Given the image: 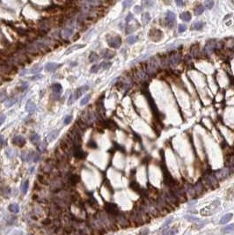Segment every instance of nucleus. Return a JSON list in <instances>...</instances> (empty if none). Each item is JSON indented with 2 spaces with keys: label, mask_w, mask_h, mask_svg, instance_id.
Here are the masks:
<instances>
[{
  "label": "nucleus",
  "mask_w": 234,
  "mask_h": 235,
  "mask_svg": "<svg viewBox=\"0 0 234 235\" xmlns=\"http://www.w3.org/2000/svg\"><path fill=\"white\" fill-rule=\"evenodd\" d=\"M158 64L159 62L157 61V57H151L149 61H148L147 64L145 66L146 72L148 75H153L154 73L157 72V70L158 68Z\"/></svg>",
  "instance_id": "f257e3e1"
},
{
  "label": "nucleus",
  "mask_w": 234,
  "mask_h": 235,
  "mask_svg": "<svg viewBox=\"0 0 234 235\" xmlns=\"http://www.w3.org/2000/svg\"><path fill=\"white\" fill-rule=\"evenodd\" d=\"M219 205H220V202L217 201V200L213 202L211 204H210L209 206H207V207L202 208V209L201 210V211H200L201 215L202 216H210V215H212V214H214V212L217 210V208L219 207Z\"/></svg>",
  "instance_id": "f03ea898"
},
{
  "label": "nucleus",
  "mask_w": 234,
  "mask_h": 235,
  "mask_svg": "<svg viewBox=\"0 0 234 235\" xmlns=\"http://www.w3.org/2000/svg\"><path fill=\"white\" fill-rule=\"evenodd\" d=\"M107 43H108L109 47H111L113 48H120L121 44V39L120 36H107Z\"/></svg>",
  "instance_id": "7ed1b4c3"
},
{
  "label": "nucleus",
  "mask_w": 234,
  "mask_h": 235,
  "mask_svg": "<svg viewBox=\"0 0 234 235\" xmlns=\"http://www.w3.org/2000/svg\"><path fill=\"white\" fill-rule=\"evenodd\" d=\"M163 37V33L158 29L153 28L149 32V38L154 42H158Z\"/></svg>",
  "instance_id": "20e7f679"
},
{
  "label": "nucleus",
  "mask_w": 234,
  "mask_h": 235,
  "mask_svg": "<svg viewBox=\"0 0 234 235\" xmlns=\"http://www.w3.org/2000/svg\"><path fill=\"white\" fill-rule=\"evenodd\" d=\"M175 20H176V15L174 13V12H168L167 14H166V25L169 27H173L175 23Z\"/></svg>",
  "instance_id": "39448f33"
},
{
  "label": "nucleus",
  "mask_w": 234,
  "mask_h": 235,
  "mask_svg": "<svg viewBox=\"0 0 234 235\" xmlns=\"http://www.w3.org/2000/svg\"><path fill=\"white\" fill-rule=\"evenodd\" d=\"M231 173V170L230 168H223L221 169V170L217 171L216 173V179H220V180H223V179H225L226 177H228L229 174Z\"/></svg>",
  "instance_id": "423d86ee"
},
{
  "label": "nucleus",
  "mask_w": 234,
  "mask_h": 235,
  "mask_svg": "<svg viewBox=\"0 0 234 235\" xmlns=\"http://www.w3.org/2000/svg\"><path fill=\"white\" fill-rule=\"evenodd\" d=\"M0 70L6 73H12V72L15 73L17 71V69L16 67L13 66V65L7 64H0Z\"/></svg>",
  "instance_id": "0eeeda50"
},
{
  "label": "nucleus",
  "mask_w": 234,
  "mask_h": 235,
  "mask_svg": "<svg viewBox=\"0 0 234 235\" xmlns=\"http://www.w3.org/2000/svg\"><path fill=\"white\" fill-rule=\"evenodd\" d=\"M215 48H216V42L215 41H209L207 44L205 45V52L207 54H211L214 51Z\"/></svg>",
  "instance_id": "6e6552de"
},
{
  "label": "nucleus",
  "mask_w": 234,
  "mask_h": 235,
  "mask_svg": "<svg viewBox=\"0 0 234 235\" xmlns=\"http://www.w3.org/2000/svg\"><path fill=\"white\" fill-rule=\"evenodd\" d=\"M180 61H181V57H180V55L174 54V55H172V56H170L169 64L172 66H176V65H178L180 63Z\"/></svg>",
  "instance_id": "1a4fd4ad"
},
{
  "label": "nucleus",
  "mask_w": 234,
  "mask_h": 235,
  "mask_svg": "<svg viewBox=\"0 0 234 235\" xmlns=\"http://www.w3.org/2000/svg\"><path fill=\"white\" fill-rule=\"evenodd\" d=\"M73 154H74V156L76 157L77 159H83L86 157V153H85V151L80 148V146L75 147V150H74Z\"/></svg>",
  "instance_id": "9d476101"
},
{
  "label": "nucleus",
  "mask_w": 234,
  "mask_h": 235,
  "mask_svg": "<svg viewBox=\"0 0 234 235\" xmlns=\"http://www.w3.org/2000/svg\"><path fill=\"white\" fill-rule=\"evenodd\" d=\"M12 144L15 145H18V146H23L26 144V138L23 136L19 135V136H16V137H13Z\"/></svg>",
  "instance_id": "9b49d317"
},
{
  "label": "nucleus",
  "mask_w": 234,
  "mask_h": 235,
  "mask_svg": "<svg viewBox=\"0 0 234 235\" xmlns=\"http://www.w3.org/2000/svg\"><path fill=\"white\" fill-rule=\"evenodd\" d=\"M89 87L87 86V85H85V86H81L79 87V88H78L77 90L75 91V92L72 94V97L73 99H74V101H76L77 99H78L79 97L81 96V95L83 94L84 92H85V91L88 90Z\"/></svg>",
  "instance_id": "f8f14e48"
},
{
  "label": "nucleus",
  "mask_w": 234,
  "mask_h": 235,
  "mask_svg": "<svg viewBox=\"0 0 234 235\" xmlns=\"http://www.w3.org/2000/svg\"><path fill=\"white\" fill-rule=\"evenodd\" d=\"M106 211L108 214L111 215H116L118 214V210H117V206L114 203H107L106 206Z\"/></svg>",
  "instance_id": "ddd939ff"
},
{
  "label": "nucleus",
  "mask_w": 234,
  "mask_h": 235,
  "mask_svg": "<svg viewBox=\"0 0 234 235\" xmlns=\"http://www.w3.org/2000/svg\"><path fill=\"white\" fill-rule=\"evenodd\" d=\"M61 65H62L61 64H57V63H48L45 65V70L49 72H52L57 69H58L59 67H61Z\"/></svg>",
  "instance_id": "4468645a"
},
{
  "label": "nucleus",
  "mask_w": 234,
  "mask_h": 235,
  "mask_svg": "<svg viewBox=\"0 0 234 235\" xmlns=\"http://www.w3.org/2000/svg\"><path fill=\"white\" fill-rule=\"evenodd\" d=\"M163 233H161V235H174L178 233V228L176 226L171 227H166L165 229H163Z\"/></svg>",
  "instance_id": "2eb2a0df"
},
{
  "label": "nucleus",
  "mask_w": 234,
  "mask_h": 235,
  "mask_svg": "<svg viewBox=\"0 0 234 235\" xmlns=\"http://www.w3.org/2000/svg\"><path fill=\"white\" fill-rule=\"evenodd\" d=\"M33 156H34V152H31V151H23L21 153V159L25 162L33 161Z\"/></svg>",
  "instance_id": "dca6fc26"
},
{
  "label": "nucleus",
  "mask_w": 234,
  "mask_h": 235,
  "mask_svg": "<svg viewBox=\"0 0 234 235\" xmlns=\"http://www.w3.org/2000/svg\"><path fill=\"white\" fill-rule=\"evenodd\" d=\"M26 110L30 114H33L36 111V105L35 103L33 102L32 101H28L26 104Z\"/></svg>",
  "instance_id": "f3484780"
},
{
  "label": "nucleus",
  "mask_w": 234,
  "mask_h": 235,
  "mask_svg": "<svg viewBox=\"0 0 234 235\" xmlns=\"http://www.w3.org/2000/svg\"><path fill=\"white\" fill-rule=\"evenodd\" d=\"M58 135H59V130L58 129H55V130L51 131L50 133H49L48 137H47V139H48L49 142H53L55 139L58 137Z\"/></svg>",
  "instance_id": "a211bd4d"
},
{
  "label": "nucleus",
  "mask_w": 234,
  "mask_h": 235,
  "mask_svg": "<svg viewBox=\"0 0 234 235\" xmlns=\"http://www.w3.org/2000/svg\"><path fill=\"white\" fill-rule=\"evenodd\" d=\"M101 55H102V57H104L105 59H111L115 56V53L114 51L109 50V49H105L101 52Z\"/></svg>",
  "instance_id": "6ab92c4d"
},
{
  "label": "nucleus",
  "mask_w": 234,
  "mask_h": 235,
  "mask_svg": "<svg viewBox=\"0 0 234 235\" xmlns=\"http://www.w3.org/2000/svg\"><path fill=\"white\" fill-rule=\"evenodd\" d=\"M17 154H18V152H17V151L15 150V149L8 148L5 150V155L7 158H9V159L14 158V157L17 156Z\"/></svg>",
  "instance_id": "aec40b11"
},
{
  "label": "nucleus",
  "mask_w": 234,
  "mask_h": 235,
  "mask_svg": "<svg viewBox=\"0 0 234 235\" xmlns=\"http://www.w3.org/2000/svg\"><path fill=\"white\" fill-rule=\"evenodd\" d=\"M232 217H233L232 213H227V214H225V215L221 217V219H220V224H221V225H224V224H226L227 222L230 221L231 219L232 218Z\"/></svg>",
  "instance_id": "412c9836"
},
{
  "label": "nucleus",
  "mask_w": 234,
  "mask_h": 235,
  "mask_svg": "<svg viewBox=\"0 0 234 235\" xmlns=\"http://www.w3.org/2000/svg\"><path fill=\"white\" fill-rule=\"evenodd\" d=\"M204 26V23L202 21H196V22L193 23L191 26L192 30H201Z\"/></svg>",
  "instance_id": "4be33fe9"
},
{
  "label": "nucleus",
  "mask_w": 234,
  "mask_h": 235,
  "mask_svg": "<svg viewBox=\"0 0 234 235\" xmlns=\"http://www.w3.org/2000/svg\"><path fill=\"white\" fill-rule=\"evenodd\" d=\"M80 181V177L78 176V174H73L71 176V178H70V183H71L72 186H75V185H77L78 183Z\"/></svg>",
  "instance_id": "5701e85b"
},
{
  "label": "nucleus",
  "mask_w": 234,
  "mask_h": 235,
  "mask_svg": "<svg viewBox=\"0 0 234 235\" xmlns=\"http://www.w3.org/2000/svg\"><path fill=\"white\" fill-rule=\"evenodd\" d=\"M52 89H53V92H54L56 94L59 95L61 93V92H62V90H63V87H62V85H61L60 84L57 83V84H54L52 85Z\"/></svg>",
  "instance_id": "b1692460"
},
{
  "label": "nucleus",
  "mask_w": 234,
  "mask_h": 235,
  "mask_svg": "<svg viewBox=\"0 0 234 235\" xmlns=\"http://www.w3.org/2000/svg\"><path fill=\"white\" fill-rule=\"evenodd\" d=\"M73 32H74V30H73V28L71 27H66L64 28L63 30V32H62V34H63L64 37H70L71 35H72L73 34Z\"/></svg>",
  "instance_id": "393cba45"
},
{
  "label": "nucleus",
  "mask_w": 234,
  "mask_h": 235,
  "mask_svg": "<svg viewBox=\"0 0 234 235\" xmlns=\"http://www.w3.org/2000/svg\"><path fill=\"white\" fill-rule=\"evenodd\" d=\"M8 209L12 213H18L20 211V206L17 203H12L9 205Z\"/></svg>",
  "instance_id": "a878e982"
},
{
  "label": "nucleus",
  "mask_w": 234,
  "mask_h": 235,
  "mask_svg": "<svg viewBox=\"0 0 234 235\" xmlns=\"http://www.w3.org/2000/svg\"><path fill=\"white\" fill-rule=\"evenodd\" d=\"M30 140L33 144L37 145V144L40 142V136H39L37 133H33V134L30 136Z\"/></svg>",
  "instance_id": "bb28decb"
},
{
  "label": "nucleus",
  "mask_w": 234,
  "mask_h": 235,
  "mask_svg": "<svg viewBox=\"0 0 234 235\" xmlns=\"http://www.w3.org/2000/svg\"><path fill=\"white\" fill-rule=\"evenodd\" d=\"M234 231V224H232V225H229L227 226L224 227L222 229V233H229L231 232Z\"/></svg>",
  "instance_id": "cd10ccee"
},
{
  "label": "nucleus",
  "mask_w": 234,
  "mask_h": 235,
  "mask_svg": "<svg viewBox=\"0 0 234 235\" xmlns=\"http://www.w3.org/2000/svg\"><path fill=\"white\" fill-rule=\"evenodd\" d=\"M85 47V45H81V44H78V45H74V46L71 47V48H69L68 50L65 52V54H70V53L73 52L74 50H76V49H78V48H84Z\"/></svg>",
  "instance_id": "c85d7f7f"
},
{
  "label": "nucleus",
  "mask_w": 234,
  "mask_h": 235,
  "mask_svg": "<svg viewBox=\"0 0 234 235\" xmlns=\"http://www.w3.org/2000/svg\"><path fill=\"white\" fill-rule=\"evenodd\" d=\"M17 101V99L16 98H10V99H7L5 101V107H10L13 106V104H15Z\"/></svg>",
  "instance_id": "c756f323"
},
{
  "label": "nucleus",
  "mask_w": 234,
  "mask_h": 235,
  "mask_svg": "<svg viewBox=\"0 0 234 235\" xmlns=\"http://www.w3.org/2000/svg\"><path fill=\"white\" fill-rule=\"evenodd\" d=\"M180 19L184 21H189L191 20V14L188 12H183V13L180 14Z\"/></svg>",
  "instance_id": "7c9ffc66"
},
{
  "label": "nucleus",
  "mask_w": 234,
  "mask_h": 235,
  "mask_svg": "<svg viewBox=\"0 0 234 235\" xmlns=\"http://www.w3.org/2000/svg\"><path fill=\"white\" fill-rule=\"evenodd\" d=\"M28 187H29V182H28V181H24V182H23L22 184H21V187H20V189H21V191H22V193H23V194H26V192H27Z\"/></svg>",
  "instance_id": "2f4dec72"
},
{
  "label": "nucleus",
  "mask_w": 234,
  "mask_h": 235,
  "mask_svg": "<svg viewBox=\"0 0 234 235\" xmlns=\"http://www.w3.org/2000/svg\"><path fill=\"white\" fill-rule=\"evenodd\" d=\"M150 20H151V16H150V14L148 13V12L143 13V15H142V20H143V24L146 25L150 21Z\"/></svg>",
  "instance_id": "473e14b6"
},
{
  "label": "nucleus",
  "mask_w": 234,
  "mask_h": 235,
  "mask_svg": "<svg viewBox=\"0 0 234 235\" xmlns=\"http://www.w3.org/2000/svg\"><path fill=\"white\" fill-rule=\"evenodd\" d=\"M98 59H99V56H98L97 54L95 52H92L91 54H90V56H89V61L91 63H94L96 62V61H98Z\"/></svg>",
  "instance_id": "72a5a7b5"
},
{
  "label": "nucleus",
  "mask_w": 234,
  "mask_h": 235,
  "mask_svg": "<svg viewBox=\"0 0 234 235\" xmlns=\"http://www.w3.org/2000/svg\"><path fill=\"white\" fill-rule=\"evenodd\" d=\"M194 190H195V192H196V193H201V192L203 190V185H202L201 182H198L197 184L195 186Z\"/></svg>",
  "instance_id": "f704fd0d"
},
{
  "label": "nucleus",
  "mask_w": 234,
  "mask_h": 235,
  "mask_svg": "<svg viewBox=\"0 0 234 235\" xmlns=\"http://www.w3.org/2000/svg\"><path fill=\"white\" fill-rule=\"evenodd\" d=\"M41 70H42V67L40 66V65H36V66L31 68L30 70H28V73H37L39 72V71H40Z\"/></svg>",
  "instance_id": "c9c22d12"
},
{
  "label": "nucleus",
  "mask_w": 234,
  "mask_h": 235,
  "mask_svg": "<svg viewBox=\"0 0 234 235\" xmlns=\"http://www.w3.org/2000/svg\"><path fill=\"white\" fill-rule=\"evenodd\" d=\"M6 100H7V92H6V91H0V102H3V101H6Z\"/></svg>",
  "instance_id": "e433bc0d"
},
{
  "label": "nucleus",
  "mask_w": 234,
  "mask_h": 235,
  "mask_svg": "<svg viewBox=\"0 0 234 235\" xmlns=\"http://www.w3.org/2000/svg\"><path fill=\"white\" fill-rule=\"evenodd\" d=\"M90 98H91V95H90V94L85 95V96L84 97V98L82 99V100H81V101H80L81 106H85V105H86L87 103L89 102V101H90Z\"/></svg>",
  "instance_id": "4c0bfd02"
},
{
  "label": "nucleus",
  "mask_w": 234,
  "mask_h": 235,
  "mask_svg": "<svg viewBox=\"0 0 234 235\" xmlns=\"http://www.w3.org/2000/svg\"><path fill=\"white\" fill-rule=\"evenodd\" d=\"M47 146H48V142L47 141H42L41 142V144L40 145V146H39V151H41V152H43V151H46L47 149Z\"/></svg>",
  "instance_id": "58836bf2"
},
{
  "label": "nucleus",
  "mask_w": 234,
  "mask_h": 235,
  "mask_svg": "<svg viewBox=\"0 0 234 235\" xmlns=\"http://www.w3.org/2000/svg\"><path fill=\"white\" fill-rule=\"evenodd\" d=\"M186 218L188 219V221H191V222H196V223L198 224H202V225H203V224L202 223V221H201L200 219L196 218V217H192V216H186Z\"/></svg>",
  "instance_id": "ea45409f"
},
{
  "label": "nucleus",
  "mask_w": 234,
  "mask_h": 235,
  "mask_svg": "<svg viewBox=\"0 0 234 235\" xmlns=\"http://www.w3.org/2000/svg\"><path fill=\"white\" fill-rule=\"evenodd\" d=\"M99 66H100V69H103V70H107L109 67L111 66V63L109 62H102L99 64Z\"/></svg>",
  "instance_id": "a19ab883"
},
{
  "label": "nucleus",
  "mask_w": 234,
  "mask_h": 235,
  "mask_svg": "<svg viewBox=\"0 0 234 235\" xmlns=\"http://www.w3.org/2000/svg\"><path fill=\"white\" fill-rule=\"evenodd\" d=\"M203 12H204V7L202 5L197 6V7L195 8V15H201Z\"/></svg>",
  "instance_id": "79ce46f5"
},
{
  "label": "nucleus",
  "mask_w": 234,
  "mask_h": 235,
  "mask_svg": "<svg viewBox=\"0 0 234 235\" xmlns=\"http://www.w3.org/2000/svg\"><path fill=\"white\" fill-rule=\"evenodd\" d=\"M137 41V37L136 35H130L127 38V42H129V44H133L135 42H136Z\"/></svg>",
  "instance_id": "37998d69"
},
{
  "label": "nucleus",
  "mask_w": 234,
  "mask_h": 235,
  "mask_svg": "<svg viewBox=\"0 0 234 235\" xmlns=\"http://www.w3.org/2000/svg\"><path fill=\"white\" fill-rule=\"evenodd\" d=\"M100 70V66H99V64H94L91 68L90 71H91L92 73H96V72H98V70Z\"/></svg>",
  "instance_id": "c03bdc74"
},
{
  "label": "nucleus",
  "mask_w": 234,
  "mask_h": 235,
  "mask_svg": "<svg viewBox=\"0 0 234 235\" xmlns=\"http://www.w3.org/2000/svg\"><path fill=\"white\" fill-rule=\"evenodd\" d=\"M87 146L89 147V148H92V149H96L97 148V144L95 143V141L93 140H90L88 142V144H87Z\"/></svg>",
  "instance_id": "a18cd8bd"
},
{
  "label": "nucleus",
  "mask_w": 234,
  "mask_h": 235,
  "mask_svg": "<svg viewBox=\"0 0 234 235\" xmlns=\"http://www.w3.org/2000/svg\"><path fill=\"white\" fill-rule=\"evenodd\" d=\"M40 160V154L34 152V156H33V162L36 163V162H39Z\"/></svg>",
  "instance_id": "49530a36"
},
{
  "label": "nucleus",
  "mask_w": 234,
  "mask_h": 235,
  "mask_svg": "<svg viewBox=\"0 0 234 235\" xmlns=\"http://www.w3.org/2000/svg\"><path fill=\"white\" fill-rule=\"evenodd\" d=\"M187 30V26L185 24H180L178 26V31L180 33H183Z\"/></svg>",
  "instance_id": "de8ad7c7"
},
{
  "label": "nucleus",
  "mask_w": 234,
  "mask_h": 235,
  "mask_svg": "<svg viewBox=\"0 0 234 235\" xmlns=\"http://www.w3.org/2000/svg\"><path fill=\"white\" fill-rule=\"evenodd\" d=\"M173 219H174V217H169V218H168L167 220H166V221L163 224V225H162V227H161V229H165V228H166V226H167V225H169V224L171 223L172 221H173Z\"/></svg>",
  "instance_id": "09e8293b"
},
{
  "label": "nucleus",
  "mask_w": 234,
  "mask_h": 235,
  "mask_svg": "<svg viewBox=\"0 0 234 235\" xmlns=\"http://www.w3.org/2000/svg\"><path fill=\"white\" fill-rule=\"evenodd\" d=\"M205 6L210 10V9H212V7L214 6V2H213V1H210V0H208V1L205 2Z\"/></svg>",
  "instance_id": "8fccbe9b"
},
{
  "label": "nucleus",
  "mask_w": 234,
  "mask_h": 235,
  "mask_svg": "<svg viewBox=\"0 0 234 235\" xmlns=\"http://www.w3.org/2000/svg\"><path fill=\"white\" fill-rule=\"evenodd\" d=\"M51 223H52V221H51L49 218L43 219L42 221H41V224H42L43 225H45V226H49V225H51Z\"/></svg>",
  "instance_id": "3c124183"
},
{
  "label": "nucleus",
  "mask_w": 234,
  "mask_h": 235,
  "mask_svg": "<svg viewBox=\"0 0 234 235\" xmlns=\"http://www.w3.org/2000/svg\"><path fill=\"white\" fill-rule=\"evenodd\" d=\"M136 29V26H132V25H129V26H128L127 31H126V32H127V34H130V33L134 32Z\"/></svg>",
  "instance_id": "603ef678"
},
{
  "label": "nucleus",
  "mask_w": 234,
  "mask_h": 235,
  "mask_svg": "<svg viewBox=\"0 0 234 235\" xmlns=\"http://www.w3.org/2000/svg\"><path fill=\"white\" fill-rule=\"evenodd\" d=\"M71 120H72V116L71 115H67L66 117L64 118V121H63V123H64V124H70L71 122Z\"/></svg>",
  "instance_id": "864d4df0"
},
{
  "label": "nucleus",
  "mask_w": 234,
  "mask_h": 235,
  "mask_svg": "<svg viewBox=\"0 0 234 235\" xmlns=\"http://www.w3.org/2000/svg\"><path fill=\"white\" fill-rule=\"evenodd\" d=\"M133 19H134L133 14H132V13H129V14H128V16L126 17L125 20H126V22L129 23V22H130V21H131V20H133Z\"/></svg>",
  "instance_id": "5fc2aeb1"
},
{
  "label": "nucleus",
  "mask_w": 234,
  "mask_h": 235,
  "mask_svg": "<svg viewBox=\"0 0 234 235\" xmlns=\"http://www.w3.org/2000/svg\"><path fill=\"white\" fill-rule=\"evenodd\" d=\"M149 234V229L148 228H144L139 233V235H148Z\"/></svg>",
  "instance_id": "6e6d98bb"
},
{
  "label": "nucleus",
  "mask_w": 234,
  "mask_h": 235,
  "mask_svg": "<svg viewBox=\"0 0 234 235\" xmlns=\"http://www.w3.org/2000/svg\"><path fill=\"white\" fill-rule=\"evenodd\" d=\"M135 12H136V13H139V12H142V10H143V7H141L140 5H136L135 7Z\"/></svg>",
  "instance_id": "4d7b16f0"
},
{
  "label": "nucleus",
  "mask_w": 234,
  "mask_h": 235,
  "mask_svg": "<svg viewBox=\"0 0 234 235\" xmlns=\"http://www.w3.org/2000/svg\"><path fill=\"white\" fill-rule=\"evenodd\" d=\"M132 3H133L132 1H124L123 2V6L124 7H129V5H131Z\"/></svg>",
  "instance_id": "13d9d810"
},
{
  "label": "nucleus",
  "mask_w": 234,
  "mask_h": 235,
  "mask_svg": "<svg viewBox=\"0 0 234 235\" xmlns=\"http://www.w3.org/2000/svg\"><path fill=\"white\" fill-rule=\"evenodd\" d=\"M4 144H5V139H4V137H3L2 135H0V146L4 145Z\"/></svg>",
  "instance_id": "bf43d9fd"
},
{
  "label": "nucleus",
  "mask_w": 234,
  "mask_h": 235,
  "mask_svg": "<svg viewBox=\"0 0 234 235\" xmlns=\"http://www.w3.org/2000/svg\"><path fill=\"white\" fill-rule=\"evenodd\" d=\"M5 121V115H0V125L3 124Z\"/></svg>",
  "instance_id": "052dcab7"
},
{
  "label": "nucleus",
  "mask_w": 234,
  "mask_h": 235,
  "mask_svg": "<svg viewBox=\"0 0 234 235\" xmlns=\"http://www.w3.org/2000/svg\"><path fill=\"white\" fill-rule=\"evenodd\" d=\"M42 78V75H36V76H34L31 78V79L32 80H38V79H40V78Z\"/></svg>",
  "instance_id": "680f3d73"
},
{
  "label": "nucleus",
  "mask_w": 234,
  "mask_h": 235,
  "mask_svg": "<svg viewBox=\"0 0 234 235\" xmlns=\"http://www.w3.org/2000/svg\"><path fill=\"white\" fill-rule=\"evenodd\" d=\"M143 4H144V5H147V7H150L151 5H152L153 4V2L152 1H145V2H143Z\"/></svg>",
  "instance_id": "e2e57ef3"
},
{
  "label": "nucleus",
  "mask_w": 234,
  "mask_h": 235,
  "mask_svg": "<svg viewBox=\"0 0 234 235\" xmlns=\"http://www.w3.org/2000/svg\"><path fill=\"white\" fill-rule=\"evenodd\" d=\"M176 4H177L178 5L181 6V5H183V4H185V3H184L183 1H180V0H177V1H176Z\"/></svg>",
  "instance_id": "0e129e2a"
},
{
  "label": "nucleus",
  "mask_w": 234,
  "mask_h": 235,
  "mask_svg": "<svg viewBox=\"0 0 234 235\" xmlns=\"http://www.w3.org/2000/svg\"><path fill=\"white\" fill-rule=\"evenodd\" d=\"M34 167H31V168H30V173H33V172H34Z\"/></svg>",
  "instance_id": "69168bd1"
},
{
  "label": "nucleus",
  "mask_w": 234,
  "mask_h": 235,
  "mask_svg": "<svg viewBox=\"0 0 234 235\" xmlns=\"http://www.w3.org/2000/svg\"><path fill=\"white\" fill-rule=\"evenodd\" d=\"M28 235H32V234H28Z\"/></svg>",
  "instance_id": "338daca9"
}]
</instances>
